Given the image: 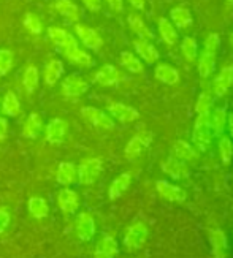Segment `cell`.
Here are the masks:
<instances>
[{"label":"cell","mask_w":233,"mask_h":258,"mask_svg":"<svg viewBox=\"0 0 233 258\" xmlns=\"http://www.w3.org/2000/svg\"><path fill=\"white\" fill-rule=\"evenodd\" d=\"M170 18L173 21L174 27H178V29L191 27L192 26V21H194L191 10H189L187 7H174V8H171Z\"/></svg>","instance_id":"4dcf8cb0"},{"label":"cell","mask_w":233,"mask_h":258,"mask_svg":"<svg viewBox=\"0 0 233 258\" xmlns=\"http://www.w3.org/2000/svg\"><path fill=\"white\" fill-rule=\"evenodd\" d=\"M21 83H22V87H24V92L27 95H32L38 89V84H40V70L35 65H27L24 69V73H22Z\"/></svg>","instance_id":"484cf974"},{"label":"cell","mask_w":233,"mask_h":258,"mask_svg":"<svg viewBox=\"0 0 233 258\" xmlns=\"http://www.w3.org/2000/svg\"><path fill=\"white\" fill-rule=\"evenodd\" d=\"M75 234H76V238L83 242H87L94 238L95 220H94L91 212L84 211V212H80V214L76 216V219H75Z\"/></svg>","instance_id":"9c48e42d"},{"label":"cell","mask_w":233,"mask_h":258,"mask_svg":"<svg viewBox=\"0 0 233 258\" xmlns=\"http://www.w3.org/2000/svg\"><path fill=\"white\" fill-rule=\"evenodd\" d=\"M227 108L219 106L213 111V116H209V124H211V132L216 137H222L227 127Z\"/></svg>","instance_id":"f546056e"},{"label":"cell","mask_w":233,"mask_h":258,"mask_svg":"<svg viewBox=\"0 0 233 258\" xmlns=\"http://www.w3.org/2000/svg\"><path fill=\"white\" fill-rule=\"evenodd\" d=\"M162 170L165 174H168L173 179H178V181L191 176V170H189L186 162H181L180 159H176L173 155H170L168 159L162 163Z\"/></svg>","instance_id":"e0dca14e"},{"label":"cell","mask_w":233,"mask_h":258,"mask_svg":"<svg viewBox=\"0 0 233 258\" xmlns=\"http://www.w3.org/2000/svg\"><path fill=\"white\" fill-rule=\"evenodd\" d=\"M127 22H129V27L132 29V32L135 33V35L140 38V40H154V33L152 30L146 26V22H144L138 15L135 13H130L127 16Z\"/></svg>","instance_id":"cb8c5ba5"},{"label":"cell","mask_w":233,"mask_h":258,"mask_svg":"<svg viewBox=\"0 0 233 258\" xmlns=\"http://www.w3.org/2000/svg\"><path fill=\"white\" fill-rule=\"evenodd\" d=\"M220 46V38L217 33H209L205 40V46H203V51H209V52H216L217 54V49Z\"/></svg>","instance_id":"60d3db41"},{"label":"cell","mask_w":233,"mask_h":258,"mask_svg":"<svg viewBox=\"0 0 233 258\" xmlns=\"http://www.w3.org/2000/svg\"><path fill=\"white\" fill-rule=\"evenodd\" d=\"M213 94L211 92H202L198 95L197 102H195V113L197 116H208L209 111H211V106H213Z\"/></svg>","instance_id":"8d00e7d4"},{"label":"cell","mask_w":233,"mask_h":258,"mask_svg":"<svg viewBox=\"0 0 233 258\" xmlns=\"http://www.w3.org/2000/svg\"><path fill=\"white\" fill-rule=\"evenodd\" d=\"M8 137V120L7 117H0V141H5Z\"/></svg>","instance_id":"f6af8a7d"},{"label":"cell","mask_w":233,"mask_h":258,"mask_svg":"<svg viewBox=\"0 0 233 258\" xmlns=\"http://www.w3.org/2000/svg\"><path fill=\"white\" fill-rule=\"evenodd\" d=\"M211 141H213V132H211L209 114L208 116H197V120L192 130V143L198 151H208Z\"/></svg>","instance_id":"3957f363"},{"label":"cell","mask_w":233,"mask_h":258,"mask_svg":"<svg viewBox=\"0 0 233 258\" xmlns=\"http://www.w3.org/2000/svg\"><path fill=\"white\" fill-rule=\"evenodd\" d=\"M171 155L176 157V159H180L181 162H194L198 159V151L194 149L191 144L186 143L184 140H178L174 141L173 144V151H171Z\"/></svg>","instance_id":"4316f807"},{"label":"cell","mask_w":233,"mask_h":258,"mask_svg":"<svg viewBox=\"0 0 233 258\" xmlns=\"http://www.w3.org/2000/svg\"><path fill=\"white\" fill-rule=\"evenodd\" d=\"M149 236V230L148 227L144 225L143 222H137L130 225L126 231V236H124V247L129 252H135L140 250L144 244L148 241Z\"/></svg>","instance_id":"5b68a950"},{"label":"cell","mask_w":233,"mask_h":258,"mask_svg":"<svg viewBox=\"0 0 233 258\" xmlns=\"http://www.w3.org/2000/svg\"><path fill=\"white\" fill-rule=\"evenodd\" d=\"M67 133H69V122L61 117H54L48 122L46 128H44V138L49 144H62Z\"/></svg>","instance_id":"30bf717a"},{"label":"cell","mask_w":233,"mask_h":258,"mask_svg":"<svg viewBox=\"0 0 233 258\" xmlns=\"http://www.w3.org/2000/svg\"><path fill=\"white\" fill-rule=\"evenodd\" d=\"M119 253V245L116 239L109 234H103L95 244L94 256L95 258H116Z\"/></svg>","instance_id":"ac0fdd59"},{"label":"cell","mask_w":233,"mask_h":258,"mask_svg":"<svg viewBox=\"0 0 233 258\" xmlns=\"http://www.w3.org/2000/svg\"><path fill=\"white\" fill-rule=\"evenodd\" d=\"M10 220H11V216H10V212L5 206L0 208V234H2L8 225H10Z\"/></svg>","instance_id":"b9f144b4"},{"label":"cell","mask_w":233,"mask_h":258,"mask_svg":"<svg viewBox=\"0 0 233 258\" xmlns=\"http://www.w3.org/2000/svg\"><path fill=\"white\" fill-rule=\"evenodd\" d=\"M133 48H135V51H137V54L140 55V57L149 65L155 63L160 59V54H159L157 48H155L154 44L151 41H148V40L137 38L135 41H133Z\"/></svg>","instance_id":"ffe728a7"},{"label":"cell","mask_w":233,"mask_h":258,"mask_svg":"<svg viewBox=\"0 0 233 258\" xmlns=\"http://www.w3.org/2000/svg\"><path fill=\"white\" fill-rule=\"evenodd\" d=\"M227 125H228V130H230V137L233 140V113L227 117Z\"/></svg>","instance_id":"7dc6e473"},{"label":"cell","mask_w":233,"mask_h":258,"mask_svg":"<svg viewBox=\"0 0 233 258\" xmlns=\"http://www.w3.org/2000/svg\"><path fill=\"white\" fill-rule=\"evenodd\" d=\"M132 184V174L130 173H122L119 174L113 182H111L109 188H108V198L111 201H114L118 198H121L127 192V188Z\"/></svg>","instance_id":"603a6c76"},{"label":"cell","mask_w":233,"mask_h":258,"mask_svg":"<svg viewBox=\"0 0 233 258\" xmlns=\"http://www.w3.org/2000/svg\"><path fill=\"white\" fill-rule=\"evenodd\" d=\"M76 165L73 162H61L55 171V181L62 187H70L72 184L76 182Z\"/></svg>","instance_id":"44dd1931"},{"label":"cell","mask_w":233,"mask_h":258,"mask_svg":"<svg viewBox=\"0 0 233 258\" xmlns=\"http://www.w3.org/2000/svg\"><path fill=\"white\" fill-rule=\"evenodd\" d=\"M22 26L32 35H41L43 33V21L38 15L32 13V11L26 13L24 18H22Z\"/></svg>","instance_id":"d590c367"},{"label":"cell","mask_w":233,"mask_h":258,"mask_svg":"<svg viewBox=\"0 0 233 258\" xmlns=\"http://www.w3.org/2000/svg\"><path fill=\"white\" fill-rule=\"evenodd\" d=\"M231 86H233V65H225L222 67V70L216 76L213 84V94L219 98L224 97Z\"/></svg>","instance_id":"2e32d148"},{"label":"cell","mask_w":233,"mask_h":258,"mask_svg":"<svg viewBox=\"0 0 233 258\" xmlns=\"http://www.w3.org/2000/svg\"><path fill=\"white\" fill-rule=\"evenodd\" d=\"M121 80H122V73L111 63L100 67L94 75V83H97L98 86H103V87H113V86L119 84Z\"/></svg>","instance_id":"4fadbf2b"},{"label":"cell","mask_w":233,"mask_h":258,"mask_svg":"<svg viewBox=\"0 0 233 258\" xmlns=\"http://www.w3.org/2000/svg\"><path fill=\"white\" fill-rule=\"evenodd\" d=\"M181 52H183L186 60L194 62L197 59V54H198L197 40L194 37H184L181 41Z\"/></svg>","instance_id":"f35d334b"},{"label":"cell","mask_w":233,"mask_h":258,"mask_svg":"<svg viewBox=\"0 0 233 258\" xmlns=\"http://www.w3.org/2000/svg\"><path fill=\"white\" fill-rule=\"evenodd\" d=\"M216 69V52H209V51H203L202 55L198 59V75L200 78H209L214 73Z\"/></svg>","instance_id":"d6a6232c"},{"label":"cell","mask_w":233,"mask_h":258,"mask_svg":"<svg viewBox=\"0 0 233 258\" xmlns=\"http://www.w3.org/2000/svg\"><path fill=\"white\" fill-rule=\"evenodd\" d=\"M157 29H159V35L160 38L166 43L170 44V46H174L178 43V30L176 27L173 26V22L168 19V18H159L157 21Z\"/></svg>","instance_id":"83f0119b"},{"label":"cell","mask_w":233,"mask_h":258,"mask_svg":"<svg viewBox=\"0 0 233 258\" xmlns=\"http://www.w3.org/2000/svg\"><path fill=\"white\" fill-rule=\"evenodd\" d=\"M27 209H29V214L37 220L46 219L49 214V206L46 203V200L41 197H32L27 203Z\"/></svg>","instance_id":"1f68e13d"},{"label":"cell","mask_w":233,"mask_h":258,"mask_svg":"<svg viewBox=\"0 0 233 258\" xmlns=\"http://www.w3.org/2000/svg\"><path fill=\"white\" fill-rule=\"evenodd\" d=\"M209 241H211V245H213L214 249V253L217 258H224L225 255V250H227V238H225V233L219 230V228H214L211 230L209 233Z\"/></svg>","instance_id":"e575fe53"},{"label":"cell","mask_w":233,"mask_h":258,"mask_svg":"<svg viewBox=\"0 0 233 258\" xmlns=\"http://www.w3.org/2000/svg\"><path fill=\"white\" fill-rule=\"evenodd\" d=\"M106 111L111 117H114L118 122H121V124H130V122H135L137 119H140L138 109H135L133 106H129L126 103H121V102L109 103Z\"/></svg>","instance_id":"8fae6325"},{"label":"cell","mask_w":233,"mask_h":258,"mask_svg":"<svg viewBox=\"0 0 233 258\" xmlns=\"http://www.w3.org/2000/svg\"><path fill=\"white\" fill-rule=\"evenodd\" d=\"M228 4H233V0H228Z\"/></svg>","instance_id":"681fc988"},{"label":"cell","mask_w":233,"mask_h":258,"mask_svg":"<svg viewBox=\"0 0 233 258\" xmlns=\"http://www.w3.org/2000/svg\"><path fill=\"white\" fill-rule=\"evenodd\" d=\"M152 140H154L152 132H149V130H140L126 146V151H124L126 159L130 160V162L137 160L138 157L143 154V151L146 149V148H149Z\"/></svg>","instance_id":"52a82bcc"},{"label":"cell","mask_w":233,"mask_h":258,"mask_svg":"<svg viewBox=\"0 0 233 258\" xmlns=\"http://www.w3.org/2000/svg\"><path fill=\"white\" fill-rule=\"evenodd\" d=\"M230 43H231V46H233V32H231V35H230Z\"/></svg>","instance_id":"c3c4849f"},{"label":"cell","mask_w":233,"mask_h":258,"mask_svg":"<svg viewBox=\"0 0 233 258\" xmlns=\"http://www.w3.org/2000/svg\"><path fill=\"white\" fill-rule=\"evenodd\" d=\"M89 91V83L80 75H69L61 83V92L65 98L81 97Z\"/></svg>","instance_id":"ba28073f"},{"label":"cell","mask_w":233,"mask_h":258,"mask_svg":"<svg viewBox=\"0 0 233 258\" xmlns=\"http://www.w3.org/2000/svg\"><path fill=\"white\" fill-rule=\"evenodd\" d=\"M103 170V162L98 157H87V159L81 160L80 165L76 166L78 177L76 181L81 185H92L98 176L102 174Z\"/></svg>","instance_id":"7a4b0ae2"},{"label":"cell","mask_w":233,"mask_h":258,"mask_svg":"<svg viewBox=\"0 0 233 258\" xmlns=\"http://www.w3.org/2000/svg\"><path fill=\"white\" fill-rule=\"evenodd\" d=\"M54 10L59 16H62L65 21L72 22V24H76L81 19V10L73 0H55Z\"/></svg>","instance_id":"9a60e30c"},{"label":"cell","mask_w":233,"mask_h":258,"mask_svg":"<svg viewBox=\"0 0 233 258\" xmlns=\"http://www.w3.org/2000/svg\"><path fill=\"white\" fill-rule=\"evenodd\" d=\"M65 72L64 62L59 59H49L43 67V83L46 86H54L61 81V78Z\"/></svg>","instance_id":"d6986e66"},{"label":"cell","mask_w":233,"mask_h":258,"mask_svg":"<svg viewBox=\"0 0 233 258\" xmlns=\"http://www.w3.org/2000/svg\"><path fill=\"white\" fill-rule=\"evenodd\" d=\"M119 62L127 72H130L133 75H141L144 72V67L141 63V60L130 51H122L119 55Z\"/></svg>","instance_id":"836d02e7"},{"label":"cell","mask_w":233,"mask_h":258,"mask_svg":"<svg viewBox=\"0 0 233 258\" xmlns=\"http://www.w3.org/2000/svg\"><path fill=\"white\" fill-rule=\"evenodd\" d=\"M155 188L162 198H165L166 201H171V203H184L187 194L181 187L173 185L168 181H157L155 182Z\"/></svg>","instance_id":"5bb4252c"},{"label":"cell","mask_w":233,"mask_h":258,"mask_svg":"<svg viewBox=\"0 0 233 258\" xmlns=\"http://www.w3.org/2000/svg\"><path fill=\"white\" fill-rule=\"evenodd\" d=\"M57 206L62 214L72 216L78 211V208H80V195H78L73 188L64 187L57 194Z\"/></svg>","instance_id":"7c38bea8"},{"label":"cell","mask_w":233,"mask_h":258,"mask_svg":"<svg viewBox=\"0 0 233 258\" xmlns=\"http://www.w3.org/2000/svg\"><path fill=\"white\" fill-rule=\"evenodd\" d=\"M154 76H155V80H157V81H160L163 84H168V86L180 83V72H178L174 67L168 65V63H159L157 67H155Z\"/></svg>","instance_id":"d4e9b609"},{"label":"cell","mask_w":233,"mask_h":258,"mask_svg":"<svg viewBox=\"0 0 233 258\" xmlns=\"http://www.w3.org/2000/svg\"><path fill=\"white\" fill-rule=\"evenodd\" d=\"M129 4L135 10H144V7H146V0H129Z\"/></svg>","instance_id":"bcb514c9"},{"label":"cell","mask_w":233,"mask_h":258,"mask_svg":"<svg viewBox=\"0 0 233 258\" xmlns=\"http://www.w3.org/2000/svg\"><path fill=\"white\" fill-rule=\"evenodd\" d=\"M15 67V52L11 49H0V78L7 76Z\"/></svg>","instance_id":"74e56055"},{"label":"cell","mask_w":233,"mask_h":258,"mask_svg":"<svg viewBox=\"0 0 233 258\" xmlns=\"http://www.w3.org/2000/svg\"><path fill=\"white\" fill-rule=\"evenodd\" d=\"M48 38L52 41L54 46L65 55V59L70 63L78 65V67H84V69H91V67H94L95 60L92 59V55L78 44L76 37L69 30H65L64 27L51 26V27H48Z\"/></svg>","instance_id":"6da1fadb"},{"label":"cell","mask_w":233,"mask_h":258,"mask_svg":"<svg viewBox=\"0 0 233 258\" xmlns=\"http://www.w3.org/2000/svg\"><path fill=\"white\" fill-rule=\"evenodd\" d=\"M80 114L86 122H89V124H91L92 127H95V128L111 132V130H114V127H116L113 117H111L108 113H105V111L95 108V106H83L81 111H80Z\"/></svg>","instance_id":"277c9868"},{"label":"cell","mask_w":233,"mask_h":258,"mask_svg":"<svg viewBox=\"0 0 233 258\" xmlns=\"http://www.w3.org/2000/svg\"><path fill=\"white\" fill-rule=\"evenodd\" d=\"M43 130V119L40 114L37 113H30L27 116V119L24 120V124H22V128H21V135L27 140H35L38 138L40 132Z\"/></svg>","instance_id":"7402d4cb"},{"label":"cell","mask_w":233,"mask_h":258,"mask_svg":"<svg viewBox=\"0 0 233 258\" xmlns=\"http://www.w3.org/2000/svg\"><path fill=\"white\" fill-rule=\"evenodd\" d=\"M219 154H220V160L224 165H230L231 157H233V144L228 137H220L219 140Z\"/></svg>","instance_id":"ab89813d"},{"label":"cell","mask_w":233,"mask_h":258,"mask_svg":"<svg viewBox=\"0 0 233 258\" xmlns=\"http://www.w3.org/2000/svg\"><path fill=\"white\" fill-rule=\"evenodd\" d=\"M73 30H75V35L81 41L84 48L95 51V52L103 48V38L100 37V33L95 29L89 27L86 24H81V22H76L73 26Z\"/></svg>","instance_id":"8992f818"},{"label":"cell","mask_w":233,"mask_h":258,"mask_svg":"<svg viewBox=\"0 0 233 258\" xmlns=\"http://www.w3.org/2000/svg\"><path fill=\"white\" fill-rule=\"evenodd\" d=\"M106 4L114 13H122L124 11V0H106Z\"/></svg>","instance_id":"ee69618b"},{"label":"cell","mask_w":233,"mask_h":258,"mask_svg":"<svg viewBox=\"0 0 233 258\" xmlns=\"http://www.w3.org/2000/svg\"><path fill=\"white\" fill-rule=\"evenodd\" d=\"M21 111H22V106H21L18 95L13 91H7L2 100V113L7 117H18L21 114Z\"/></svg>","instance_id":"f1b7e54d"},{"label":"cell","mask_w":233,"mask_h":258,"mask_svg":"<svg viewBox=\"0 0 233 258\" xmlns=\"http://www.w3.org/2000/svg\"><path fill=\"white\" fill-rule=\"evenodd\" d=\"M81 2L92 13H97V11L102 10V0H81Z\"/></svg>","instance_id":"7bdbcfd3"}]
</instances>
